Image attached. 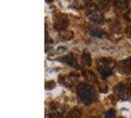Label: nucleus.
Masks as SVG:
<instances>
[{
	"instance_id": "2eb2a0df",
	"label": "nucleus",
	"mask_w": 131,
	"mask_h": 118,
	"mask_svg": "<svg viewBox=\"0 0 131 118\" xmlns=\"http://www.w3.org/2000/svg\"><path fill=\"white\" fill-rule=\"evenodd\" d=\"M65 49H66L65 46H61V47H58V48H57V51H59V52H61L62 50H65Z\"/></svg>"
},
{
	"instance_id": "9d476101",
	"label": "nucleus",
	"mask_w": 131,
	"mask_h": 118,
	"mask_svg": "<svg viewBox=\"0 0 131 118\" xmlns=\"http://www.w3.org/2000/svg\"><path fill=\"white\" fill-rule=\"evenodd\" d=\"M83 74H84V76H85L89 81H95V75H94L91 71H88V70L86 71V70H84V71H83Z\"/></svg>"
},
{
	"instance_id": "dca6fc26",
	"label": "nucleus",
	"mask_w": 131,
	"mask_h": 118,
	"mask_svg": "<svg viewBox=\"0 0 131 118\" xmlns=\"http://www.w3.org/2000/svg\"><path fill=\"white\" fill-rule=\"evenodd\" d=\"M129 37H131V32L129 33Z\"/></svg>"
},
{
	"instance_id": "f03ea898",
	"label": "nucleus",
	"mask_w": 131,
	"mask_h": 118,
	"mask_svg": "<svg viewBox=\"0 0 131 118\" xmlns=\"http://www.w3.org/2000/svg\"><path fill=\"white\" fill-rule=\"evenodd\" d=\"M115 67V61L112 58L103 57L98 60V69L103 78H107L113 74V68Z\"/></svg>"
},
{
	"instance_id": "423d86ee",
	"label": "nucleus",
	"mask_w": 131,
	"mask_h": 118,
	"mask_svg": "<svg viewBox=\"0 0 131 118\" xmlns=\"http://www.w3.org/2000/svg\"><path fill=\"white\" fill-rule=\"evenodd\" d=\"M63 61L65 62L67 65L71 66V67H75V68H77L78 67V62H77V60L75 58V56H74V54L73 53H68L66 56L63 57Z\"/></svg>"
},
{
	"instance_id": "f8f14e48",
	"label": "nucleus",
	"mask_w": 131,
	"mask_h": 118,
	"mask_svg": "<svg viewBox=\"0 0 131 118\" xmlns=\"http://www.w3.org/2000/svg\"><path fill=\"white\" fill-rule=\"evenodd\" d=\"M115 115V111L114 109H108L107 111L105 112V118H113Z\"/></svg>"
},
{
	"instance_id": "ddd939ff",
	"label": "nucleus",
	"mask_w": 131,
	"mask_h": 118,
	"mask_svg": "<svg viewBox=\"0 0 131 118\" xmlns=\"http://www.w3.org/2000/svg\"><path fill=\"white\" fill-rule=\"evenodd\" d=\"M114 3H116V6L119 7V8H125V7L127 6V2H126V1H121V0H119V1H115Z\"/></svg>"
},
{
	"instance_id": "39448f33",
	"label": "nucleus",
	"mask_w": 131,
	"mask_h": 118,
	"mask_svg": "<svg viewBox=\"0 0 131 118\" xmlns=\"http://www.w3.org/2000/svg\"><path fill=\"white\" fill-rule=\"evenodd\" d=\"M77 80H78V77L75 76V74H68L67 76L64 77L62 84L66 87H72L77 82Z\"/></svg>"
},
{
	"instance_id": "1a4fd4ad",
	"label": "nucleus",
	"mask_w": 131,
	"mask_h": 118,
	"mask_svg": "<svg viewBox=\"0 0 131 118\" xmlns=\"http://www.w3.org/2000/svg\"><path fill=\"white\" fill-rule=\"evenodd\" d=\"M52 112H53V115L59 117V116H61L62 113H63V108H62L61 106H53Z\"/></svg>"
},
{
	"instance_id": "20e7f679",
	"label": "nucleus",
	"mask_w": 131,
	"mask_h": 118,
	"mask_svg": "<svg viewBox=\"0 0 131 118\" xmlns=\"http://www.w3.org/2000/svg\"><path fill=\"white\" fill-rule=\"evenodd\" d=\"M88 19L91 20L92 22L97 23V24H105V19L104 15L98 10H95V11L88 14Z\"/></svg>"
},
{
	"instance_id": "f3484780",
	"label": "nucleus",
	"mask_w": 131,
	"mask_h": 118,
	"mask_svg": "<svg viewBox=\"0 0 131 118\" xmlns=\"http://www.w3.org/2000/svg\"><path fill=\"white\" fill-rule=\"evenodd\" d=\"M92 118H97V117H92Z\"/></svg>"
},
{
	"instance_id": "f257e3e1",
	"label": "nucleus",
	"mask_w": 131,
	"mask_h": 118,
	"mask_svg": "<svg viewBox=\"0 0 131 118\" xmlns=\"http://www.w3.org/2000/svg\"><path fill=\"white\" fill-rule=\"evenodd\" d=\"M78 96L84 104H91L95 100V91L93 87L87 83H81L78 86Z\"/></svg>"
},
{
	"instance_id": "6e6552de",
	"label": "nucleus",
	"mask_w": 131,
	"mask_h": 118,
	"mask_svg": "<svg viewBox=\"0 0 131 118\" xmlns=\"http://www.w3.org/2000/svg\"><path fill=\"white\" fill-rule=\"evenodd\" d=\"M81 60H82V63L84 65H91L92 63V57H91V54L89 52L88 49H85L83 53H82V57H81Z\"/></svg>"
},
{
	"instance_id": "7ed1b4c3",
	"label": "nucleus",
	"mask_w": 131,
	"mask_h": 118,
	"mask_svg": "<svg viewBox=\"0 0 131 118\" xmlns=\"http://www.w3.org/2000/svg\"><path fill=\"white\" fill-rule=\"evenodd\" d=\"M113 92L119 98L126 100L131 96V86L126 83H120L113 88Z\"/></svg>"
},
{
	"instance_id": "9b49d317",
	"label": "nucleus",
	"mask_w": 131,
	"mask_h": 118,
	"mask_svg": "<svg viewBox=\"0 0 131 118\" xmlns=\"http://www.w3.org/2000/svg\"><path fill=\"white\" fill-rule=\"evenodd\" d=\"M125 67H127V68H129L131 69V57H128V58H125L122 60V62H121Z\"/></svg>"
},
{
	"instance_id": "0eeeda50",
	"label": "nucleus",
	"mask_w": 131,
	"mask_h": 118,
	"mask_svg": "<svg viewBox=\"0 0 131 118\" xmlns=\"http://www.w3.org/2000/svg\"><path fill=\"white\" fill-rule=\"evenodd\" d=\"M88 32L92 36V37H95V38H99V39H102L105 37V33L100 30V29H97V28H94V27H89L88 28Z\"/></svg>"
},
{
	"instance_id": "4468645a",
	"label": "nucleus",
	"mask_w": 131,
	"mask_h": 118,
	"mask_svg": "<svg viewBox=\"0 0 131 118\" xmlns=\"http://www.w3.org/2000/svg\"><path fill=\"white\" fill-rule=\"evenodd\" d=\"M124 19L128 22H131V10L128 11L126 14H124Z\"/></svg>"
}]
</instances>
